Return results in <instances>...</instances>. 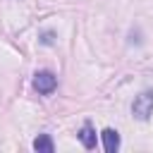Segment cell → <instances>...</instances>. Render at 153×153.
Wrapping results in <instances>:
<instances>
[{"instance_id": "6da1fadb", "label": "cell", "mask_w": 153, "mask_h": 153, "mask_svg": "<svg viewBox=\"0 0 153 153\" xmlns=\"http://www.w3.org/2000/svg\"><path fill=\"white\" fill-rule=\"evenodd\" d=\"M131 115L136 120H148L153 115V91H141L131 103Z\"/></svg>"}, {"instance_id": "7a4b0ae2", "label": "cell", "mask_w": 153, "mask_h": 153, "mask_svg": "<svg viewBox=\"0 0 153 153\" xmlns=\"http://www.w3.org/2000/svg\"><path fill=\"white\" fill-rule=\"evenodd\" d=\"M33 88H36L41 96L53 93V91L57 88V79H55V74H53V72H48V69L36 72V74H33Z\"/></svg>"}, {"instance_id": "3957f363", "label": "cell", "mask_w": 153, "mask_h": 153, "mask_svg": "<svg viewBox=\"0 0 153 153\" xmlns=\"http://www.w3.org/2000/svg\"><path fill=\"white\" fill-rule=\"evenodd\" d=\"M100 141H103V148H105V153H117L120 151V134L115 131V129H103L100 131Z\"/></svg>"}, {"instance_id": "277c9868", "label": "cell", "mask_w": 153, "mask_h": 153, "mask_svg": "<svg viewBox=\"0 0 153 153\" xmlns=\"http://www.w3.org/2000/svg\"><path fill=\"white\" fill-rule=\"evenodd\" d=\"M76 136H79V141H81V146L84 148H96V131H93V127H91V122H84L81 124V129L76 131Z\"/></svg>"}, {"instance_id": "5b68a950", "label": "cell", "mask_w": 153, "mask_h": 153, "mask_svg": "<svg viewBox=\"0 0 153 153\" xmlns=\"http://www.w3.org/2000/svg\"><path fill=\"white\" fill-rule=\"evenodd\" d=\"M33 151H38V153H53L55 151V143H53V139L48 134H38L33 139Z\"/></svg>"}, {"instance_id": "8992f818", "label": "cell", "mask_w": 153, "mask_h": 153, "mask_svg": "<svg viewBox=\"0 0 153 153\" xmlns=\"http://www.w3.org/2000/svg\"><path fill=\"white\" fill-rule=\"evenodd\" d=\"M43 43L50 45V43H53V33H43Z\"/></svg>"}]
</instances>
